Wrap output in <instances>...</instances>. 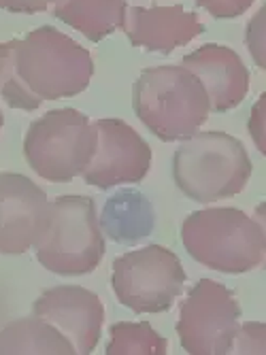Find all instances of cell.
<instances>
[{
  "mask_svg": "<svg viewBox=\"0 0 266 355\" xmlns=\"http://www.w3.org/2000/svg\"><path fill=\"white\" fill-rule=\"evenodd\" d=\"M241 326V306L232 289L201 279L179 306L177 334L190 355H226Z\"/></svg>",
  "mask_w": 266,
  "mask_h": 355,
  "instance_id": "8",
  "label": "cell"
},
{
  "mask_svg": "<svg viewBox=\"0 0 266 355\" xmlns=\"http://www.w3.org/2000/svg\"><path fill=\"white\" fill-rule=\"evenodd\" d=\"M230 353H264V324H243L232 340Z\"/></svg>",
  "mask_w": 266,
  "mask_h": 355,
  "instance_id": "19",
  "label": "cell"
},
{
  "mask_svg": "<svg viewBox=\"0 0 266 355\" xmlns=\"http://www.w3.org/2000/svg\"><path fill=\"white\" fill-rule=\"evenodd\" d=\"M181 64L205 85L211 111L224 113L245 101L249 92V71L235 49L209 43L185 53Z\"/></svg>",
  "mask_w": 266,
  "mask_h": 355,
  "instance_id": "13",
  "label": "cell"
},
{
  "mask_svg": "<svg viewBox=\"0 0 266 355\" xmlns=\"http://www.w3.org/2000/svg\"><path fill=\"white\" fill-rule=\"evenodd\" d=\"M56 0H0V9L9 13H24V15H35L51 9Z\"/></svg>",
  "mask_w": 266,
  "mask_h": 355,
  "instance_id": "22",
  "label": "cell"
},
{
  "mask_svg": "<svg viewBox=\"0 0 266 355\" xmlns=\"http://www.w3.org/2000/svg\"><path fill=\"white\" fill-rule=\"evenodd\" d=\"M185 270L175 251L147 245L113 262L111 285L117 300L135 313L169 311L183 292Z\"/></svg>",
  "mask_w": 266,
  "mask_h": 355,
  "instance_id": "7",
  "label": "cell"
},
{
  "mask_svg": "<svg viewBox=\"0 0 266 355\" xmlns=\"http://www.w3.org/2000/svg\"><path fill=\"white\" fill-rule=\"evenodd\" d=\"M47 193L19 173H0V253L22 255L35 245L47 213Z\"/></svg>",
  "mask_w": 266,
  "mask_h": 355,
  "instance_id": "11",
  "label": "cell"
},
{
  "mask_svg": "<svg viewBox=\"0 0 266 355\" xmlns=\"http://www.w3.org/2000/svg\"><path fill=\"white\" fill-rule=\"evenodd\" d=\"M181 241L198 264L224 275L256 270L266 257L262 223L232 207L190 213L181 225Z\"/></svg>",
  "mask_w": 266,
  "mask_h": 355,
  "instance_id": "2",
  "label": "cell"
},
{
  "mask_svg": "<svg viewBox=\"0 0 266 355\" xmlns=\"http://www.w3.org/2000/svg\"><path fill=\"white\" fill-rule=\"evenodd\" d=\"M15 39L0 43V101L11 109H22V111H37L43 101H39L37 96H32L17 71H15Z\"/></svg>",
  "mask_w": 266,
  "mask_h": 355,
  "instance_id": "18",
  "label": "cell"
},
{
  "mask_svg": "<svg viewBox=\"0 0 266 355\" xmlns=\"http://www.w3.org/2000/svg\"><path fill=\"white\" fill-rule=\"evenodd\" d=\"M126 9V0H56L51 5L53 17L81 32L92 43L122 30Z\"/></svg>",
  "mask_w": 266,
  "mask_h": 355,
  "instance_id": "14",
  "label": "cell"
},
{
  "mask_svg": "<svg viewBox=\"0 0 266 355\" xmlns=\"http://www.w3.org/2000/svg\"><path fill=\"white\" fill-rule=\"evenodd\" d=\"M49 272L79 277L94 272L105 255V236L96 202L88 196H60L47 202L41 232L32 245Z\"/></svg>",
  "mask_w": 266,
  "mask_h": 355,
  "instance_id": "4",
  "label": "cell"
},
{
  "mask_svg": "<svg viewBox=\"0 0 266 355\" xmlns=\"http://www.w3.org/2000/svg\"><path fill=\"white\" fill-rule=\"evenodd\" d=\"M107 355H166L169 343L147 321H122L109 330Z\"/></svg>",
  "mask_w": 266,
  "mask_h": 355,
  "instance_id": "17",
  "label": "cell"
},
{
  "mask_svg": "<svg viewBox=\"0 0 266 355\" xmlns=\"http://www.w3.org/2000/svg\"><path fill=\"white\" fill-rule=\"evenodd\" d=\"M103 228L117 243H135L153 228V211L145 196L124 191L105 205Z\"/></svg>",
  "mask_w": 266,
  "mask_h": 355,
  "instance_id": "16",
  "label": "cell"
},
{
  "mask_svg": "<svg viewBox=\"0 0 266 355\" xmlns=\"http://www.w3.org/2000/svg\"><path fill=\"white\" fill-rule=\"evenodd\" d=\"M13 58L24 87L39 101L71 98L88 89L94 77L92 53L51 26L15 39Z\"/></svg>",
  "mask_w": 266,
  "mask_h": 355,
  "instance_id": "5",
  "label": "cell"
},
{
  "mask_svg": "<svg viewBox=\"0 0 266 355\" xmlns=\"http://www.w3.org/2000/svg\"><path fill=\"white\" fill-rule=\"evenodd\" d=\"M122 30L128 41L139 49L171 53L201 37L205 24L194 11H185L181 5L130 7L126 9Z\"/></svg>",
  "mask_w": 266,
  "mask_h": 355,
  "instance_id": "12",
  "label": "cell"
},
{
  "mask_svg": "<svg viewBox=\"0 0 266 355\" xmlns=\"http://www.w3.org/2000/svg\"><path fill=\"white\" fill-rule=\"evenodd\" d=\"M132 107L147 130L164 143L192 137L211 113L205 85L183 64L145 69L132 87Z\"/></svg>",
  "mask_w": 266,
  "mask_h": 355,
  "instance_id": "1",
  "label": "cell"
},
{
  "mask_svg": "<svg viewBox=\"0 0 266 355\" xmlns=\"http://www.w3.org/2000/svg\"><path fill=\"white\" fill-rule=\"evenodd\" d=\"M32 309L73 343L75 353L90 355L101 340L105 324L103 300L81 285H56L43 292Z\"/></svg>",
  "mask_w": 266,
  "mask_h": 355,
  "instance_id": "10",
  "label": "cell"
},
{
  "mask_svg": "<svg viewBox=\"0 0 266 355\" xmlns=\"http://www.w3.org/2000/svg\"><path fill=\"white\" fill-rule=\"evenodd\" d=\"M3 121H5V119H3V113H0V128H3Z\"/></svg>",
  "mask_w": 266,
  "mask_h": 355,
  "instance_id": "24",
  "label": "cell"
},
{
  "mask_svg": "<svg viewBox=\"0 0 266 355\" xmlns=\"http://www.w3.org/2000/svg\"><path fill=\"white\" fill-rule=\"evenodd\" d=\"M256 0H196V5L205 9L211 17L217 19H232L239 17L251 9Z\"/></svg>",
  "mask_w": 266,
  "mask_h": 355,
  "instance_id": "20",
  "label": "cell"
},
{
  "mask_svg": "<svg viewBox=\"0 0 266 355\" xmlns=\"http://www.w3.org/2000/svg\"><path fill=\"white\" fill-rule=\"evenodd\" d=\"M264 19H266V9L262 7L256 15H253V19L249 21V26H247V47H249V51H251V55H253V60H256V64L260 69H264L266 67V58H264Z\"/></svg>",
  "mask_w": 266,
  "mask_h": 355,
  "instance_id": "21",
  "label": "cell"
},
{
  "mask_svg": "<svg viewBox=\"0 0 266 355\" xmlns=\"http://www.w3.org/2000/svg\"><path fill=\"white\" fill-rule=\"evenodd\" d=\"M264 105H266V94L260 96V101L253 105V111H251V119H249V132H251V139L256 143V147L264 153L266 147H264Z\"/></svg>",
  "mask_w": 266,
  "mask_h": 355,
  "instance_id": "23",
  "label": "cell"
},
{
  "mask_svg": "<svg viewBox=\"0 0 266 355\" xmlns=\"http://www.w3.org/2000/svg\"><path fill=\"white\" fill-rule=\"evenodd\" d=\"M96 125L77 109H53L30 123L24 139L28 166L41 179L69 183L81 177L96 149Z\"/></svg>",
  "mask_w": 266,
  "mask_h": 355,
  "instance_id": "6",
  "label": "cell"
},
{
  "mask_svg": "<svg viewBox=\"0 0 266 355\" xmlns=\"http://www.w3.org/2000/svg\"><path fill=\"white\" fill-rule=\"evenodd\" d=\"M94 125L98 139L83 181L98 189L143 181L151 164L147 141L122 119H98Z\"/></svg>",
  "mask_w": 266,
  "mask_h": 355,
  "instance_id": "9",
  "label": "cell"
},
{
  "mask_svg": "<svg viewBox=\"0 0 266 355\" xmlns=\"http://www.w3.org/2000/svg\"><path fill=\"white\" fill-rule=\"evenodd\" d=\"M173 177L188 198L209 205L241 193L251 177L245 145L226 132H194L173 157Z\"/></svg>",
  "mask_w": 266,
  "mask_h": 355,
  "instance_id": "3",
  "label": "cell"
},
{
  "mask_svg": "<svg viewBox=\"0 0 266 355\" xmlns=\"http://www.w3.org/2000/svg\"><path fill=\"white\" fill-rule=\"evenodd\" d=\"M75 347L39 315L22 317L0 330V355H73Z\"/></svg>",
  "mask_w": 266,
  "mask_h": 355,
  "instance_id": "15",
  "label": "cell"
}]
</instances>
